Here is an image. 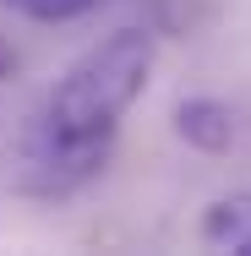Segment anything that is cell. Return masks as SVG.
Returning <instances> with one entry per match:
<instances>
[{"label": "cell", "mask_w": 251, "mask_h": 256, "mask_svg": "<svg viewBox=\"0 0 251 256\" xmlns=\"http://www.w3.org/2000/svg\"><path fill=\"white\" fill-rule=\"evenodd\" d=\"M17 11H28V16H39V22H66V16H77V11H88L93 0H11Z\"/></svg>", "instance_id": "cell-4"}, {"label": "cell", "mask_w": 251, "mask_h": 256, "mask_svg": "<svg viewBox=\"0 0 251 256\" xmlns=\"http://www.w3.org/2000/svg\"><path fill=\"white\" fill-rule=\"evenodd\" d=\"M175 131H180L191 148H202V153H224V148L235 142V114L218 98H186L175 109Z\"/></svg>", "instance_id": "cell-2"}, {"label": "cell", "mask_w": 251, "mask_h": 256, "mask_svg": "<svg viewBox=\"0 0 251 256\" xmlns=\"http://www.w3.org/2000/svg\"><path fill=\"white\" fill-rule=\"evenodd\" d=\"M148 71H153V38L142 28H115L109 38L88 44L44 93L22 136V180L44 196L82 186L109 158L126 109L148 88Z\"/></svg>", "instance_id": "cell-1"}, {"label": "cell", "mask_w": 251, "mask_h": 256, "mask_svg": "<svg viewBox=\"0 0 251 256\" xmlns=\"http://www.w3.org/2000/svg\"><path fill=\"white\" fill-rule=\"evenodd\" d=\"M202 240L218 246V251H246L251 256V191L235 196H218L202 218Z\"/></svg>", "instance_id": "cell-3"}]
</instances>
